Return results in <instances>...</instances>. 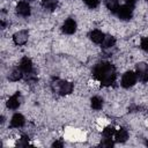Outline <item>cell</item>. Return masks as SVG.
Instances as JSON below:
<instances>
[{
  "instance_id": "30bf717a",
  "label": "cell",
  "mask_w": 148,
  "mask_h": 148,
  "mask_svg": "<svg viewBox=\"0 0 148 148\" xmlns=\"http://www.w3.org/2000/svg\"><path fill=\"white\" fill-rule=\"evenodd\" d=\"M20 68L24 74H29L32 72V61L28 57H23L20 61Z\"/></svg>"
},
{
  "instance_id": "603a6c76",
  "label": "cell",
  "mask_w": 148,
  "mask_h": 148,
  "mask_svg": "<svg viewBox=\"0 0 148 148\" xmlns=\"http://www.w3.org/2000/svg\"><path fill=\"white\" fill-rule=\"evenodd\" d=\"M140 46L143 51L148 52V37H145L141 39V43H140Z\"/></svg>"
},
{
  "instance_id": "5bb4252c",
  "label": "cell",
  "mask_w": 148,
  "mask_h": 148,
  "mask_svg": "<svg viewBox=\"0 0 148 148\" xmlns=\"http://www.w3.org/2000/svg\"><path fill=\"white\" fill-rule=\"evenodd\" d=\"M88 36H89V38H90L91 42H94L96 44H99V43H102V40H103V38H104L105 35L101 30H92V31L89 32Z\"/></svg>"
},
{
  "instance_id": "8992f818",
  "label": "cell",
  "mask_w": 148,
  "mask_h": 148,
  "mask_svg": "<svg viewBox=\"0 0 148 148\" xmlns=\"http://www.w3.org/2000/svg\"><path fill=\"white\" fill-rule=\"evenodd\" d=\"M29 32L27 30H20L13 35V40L16 45H24L28 42Z\"/></svg>"
},
{
  "instance_id": "4316f807",
  "label": "cell",
  "mask_w": 148,
  "mask_h": 148,
  "mask_svg": "<svg viewBox=\"0 0 148 148\" xmlns=\"http://www.w3.org/2000/svg\"><path fill=\"white\" fill-rule=\"evenodd\" d=\"M146 1H148V0H146Z\"/></svg>"
},
{
  "instance_id": "e0dca14e",
  "label": "cell",
  "mask_w": 148,
  "mask_h": 148,
  "mask_svg": "<svg viewBox=\"0 0 148 148\" xmlns=\"http://www.w3.org/2000/svg\"><path fill=\"white\" fill-rule=\"evenodd\" d=\"M90 105L94 110H101L102 106H103V99L98 96H94L91 99H90Z\"/></svg>"
},
{
  "instance_id": "277c9868",
  "label": "cell",
  "mask_w": 148,
  "mask_h": 148,
  "mask_svg": "<svg viewBox=\"0 0 148 148\" xmlns=\"http://www.w3.org/2000/svg\"><path fill=\"white\" fill-rule=\"evenodd\" d=\"M136 79H138L136 73H134V72H132V71H128V72H126V73L123 75V77H121V86H123L124 88H130V87H132V86L135 84Z\"/></svg>"
},
{
  "instance_id": "4fadbf2b",
  "label": "cell",
  "mask_w": 148,
  "mask_h": 148,
  "mask_svg": "<svg viewBox=\"0 0 148 148\" xmlns=\"http://www.w3.org/2000/svg\"><path fill=\"white\" fill-rule=\"evenodd\" d=\"M114 44H116V39H114V37L111 36V35H105L104 38H103V40H102V43H101L102 49H104V50L112 49V47L114 46Z\"/></svg>"
},
{
  "instance_id": "d6986e66",
  "label": "cell",
  "mask_w": 148,
  "mask_h": 148,
  "mask_svg": "<svg viewBox=\"0 0 148 148\" xmlns=\"http://www.w3.org/2000/svg\"><path fill=\"white\" fill-rule=\"evenodd\" d=\"M116 134V130L112 126H108L103 130V136L104 138H112Z\"/></svg>"
},
{
  "instance_id": "9c48e42d",
  "label": "cell",
  "mask_w": 148,
  "mask_h": 148,
  "mask_svg": "<svg viewBox=\"0 0 148 148\" xmlns=\"http://www.w3.org/2000/svg\"><path fill=\"white\" fill-rule=\"evenodd\" d=\"M16 13L21 16H29L30 15V5L25 1H21L16 6Z\"/></svg>"
},
{
  "instance_id": "cb8c5ba5",
  "label": "cell",
  "mask_w": 148,
  "mask_h": 148,
  "mask_svg": "<svg viewBox=\"0 0 148 148\" xmlns=\"http://www.w3.org/2000/svg\"><path fill=\"white\" fill-rule=\"evenodd\" d=\"M62 146H64V145H62L61 141H56V142L52 143V147H59V148H61Z\"/></svg>"
},
{
  "instance_id": "7402d4cb",
  "label": "cell",
  "mask_w": 148,
  "mask_h": 148,
  "mask_svg": "<svg viewBox=\"0 0 148 148\" xmlns=\"http://www.w3.org/2000/svg\"><path fill=\"white\" fill-rule=\"evenodd\" d=\"M28 142H29V138L27 135H22V138L20 139V141L17 142V146L20 147H25L28 146Z\"/></svg>"
},
{
  "instance_id": "ac0fdd59",
  "label": "cell",
  "mask_w": 148,
  "mask_h": 148,
  "mask_svg": "<svg viewBox=\"0 0 148 148\" xmlns=\"http://www.w3.org/2000/svg\"><path fill=\"white\" fill-rule=\"evenodd\" d=\"M42 5L44 8L49 9V10H53L58 5V0H43Z\"/></svg>"
},
{
  "instance_id": "7a4b0ae2",
  "label": "cell",
  "mask_w": 148,
  "mask_h": 148,
  "mask_svg": "<svg viewBox=\"0 0 148 148\" xmlns=\"http://www.w3.org/2000/svg\"><path fill=\"white\" fill-rule=\"evenodd\" d=\"M51 88H52L53 92H57V94L64 96V95H68L73 91V83H71L68 81L54 79L51 82Z\"/></svg>"
},
{
  "instance_id": "ffe728a7",
  "label": "cell",
  "mask_w": 148,
  "mask_h": 148,
  "mask_svg": "<svg viewBox=\"0 0 148 148\" xmlns=\"http://www.w3.org/2000/svg\"><path fill=\"white\" fill-rule=\"evenodd\" d=\"M103 138H104V136H103ZM101 146H102V147H112V146H113V142H112L111 138H104V139H102V141H101Z\"/></svg>"
},
{
  "instance_id": "44dd1931",
  "label": "cell",
  "mask_w": 148,
  "mask_h": 148,
  "mask_svg": "<svg viewBox=\"0 0 148 148\" xmlns=\"http://www.w3.org/2000/svg\"><path fill=\"white\" fill-rule=\"evenodd\" d=\"M83 2L89 7V8H96L99 3V0H83Z\"/></svg>"
},
{
  "instance_id": "2e32d148",
  "label": "cell",
  "mask_w": 148,
  "mask_h": 148,
  "mask_svg": "<svg viewBox=\"0 0 148 148\" xmlns=\"http://www.w3.org/2000/svg\"><path fill=\"white\" fill-rule=\"evenodd\" d=\"M104 5L112 13H117V10L119 8V1L118 0H104Z\"/></svg>"
},
{
  "instance_id": "ba28073f",
  "label": "cell",
  "mask_w": 148,
  "mask_h": 148,
  "mask_svg": "<svg viewBox=\"0 0 148 148\" xmlns=\"http://www.w3.org/2000/svg\"><path fill=\"white\" fill-rule=\"evenodd\" d=\"M75 30H76V22L73 18H67L62 24V32L67 35H72L75 32Z\"/></svg>"
},
{
  "instance_id": "6da1fadb",
  "label": "cell",
  "mask_w": 148,
  "mask_h": 148,
  "mask_svg": "<svg viewBox=\"0 0 148 148\" xmlns=\"http://www.w3.org/2000/svg\"><path fill=\"white\" fill-rule=\"evenodd\" d=\"M92 74L103 86H110L116 80V68L110 62L97 64L94 67Z\"/></svg>"
},
{
  "instance_id": "d4e9b609",
  "label": "cell",
  "mask_w": 148,
  "mask_h": 148,
  "mask_svg": "<svg viewBox=\"0 0 148 148\" xmlns=\"http://www.w3.org/2000/svg\"><path fill=\"white\" fill-rule=\"evenodd\" d=\"M125 1H126V5H128L131 7H134V5L136 2V0H125Z\"/></svg>"
},
{
  "instance_id": "3957f363",
  "label": "cell",
  "mask_w": 148,
  "mask_h": 148,
  "mask_svg": "<svg viewBox=\"0 0 148 148\" xmlns=\"http://www.w3.org/2000/svg\"><path fill=\"white\" fill-rule=\"evenodd\" d=\"M135 69L138 79L141 82H148V65L146 62H138Z\"/></svg>"
},
{
  "instance_id": "484cf974",
  "label": "cell",
  "mask_w": 148,
  "mask_h": 148,
  "mask_svg": "<svg viewBox=\"0 0 148 148\" xmlns=\"http://www.w3.org/2000/svg\"><path fill=\"white\" fill-rule=\"evenodd\" d=\"M147 146H148V141H147Z\"/></svg>"
},
{
  "instance_id": "8fae6325",
  "label": "cell",
  "mask_w": 148,
  "mask_h": 148,
  "mask_svg": "<svg viewBox=\"0 0 148 148\" xmlns=\"http://www.w3.org/2000/svg\"><path fill=\"white\" fill-rule=\"evenodd\" d=\"M22 77H23V72H22V69H21L20 67H15V68H13V69L8 73V80H9V81L15 82V81L21 80Z\"/></svg>"
},
{
  "instance_id": "52a82bcc",
  "label": "cell",
  "mask_w": 148,
  "mask_h": 148,
  "mask_svg": "<svg viewBox=\"0 0 148 148\" xmlns=\"http://www.w3.org/2000/svg\"><path fill=\"white\" fill-rule=\"evenodd\" d=\"M20 104H21V94L18 91L15 92L13 96H10L7 101V103H6L7 108L12 109V110H16L20 106Z\"/></svg>"
},
{
  "instance_id": "5b68a950",
  "label": "cell",
  "mask_w": 148,
  "mask_h": 148,
  "mask_svg": "<svg viewBox=\"0 0 148 148\" xmlns=\"http://www.w3.org/2000/svg\"><path fill=\"white\" fill-rule=\"evenodd\" d=\"M132 14H133V7L128 6V5H123V6H119L118 10H117V15L120 20H124V21H127L132 17Z\"/></svg>"
},
{
  "instance_id": "9a60e30c",
  "label": "cell",
  "mask_w": 148,
  "mask_h": 148,
  "mask_svg": "<svg viewBox=\"0 0 148 148\" xmlns=\"http://www.w3.org/2000/svg\"><path fill=\"white\" fill-rule=\"evenodd\" d=\"M114 136H116V141L117 142H125L128 139V132L125 128H120V130H118L116 132Z\"/></svg>"
},
{
  "instance_id": "7c38bea8",
  "label": "cell",
  "mask_w": 148,
  "mask_h": 148,
  "mask_svg": "<svg viewBox=\"0 0 148 148\" xmlns=\"http://www.w3.org/2000/svg\"><path fill=\"white\" fill-rule=\"evenodd\" d=\"M23 125H24V117L21 113H15L10 119V126L18 128V127H22Z\"/></svg>"
}]
</instances>
